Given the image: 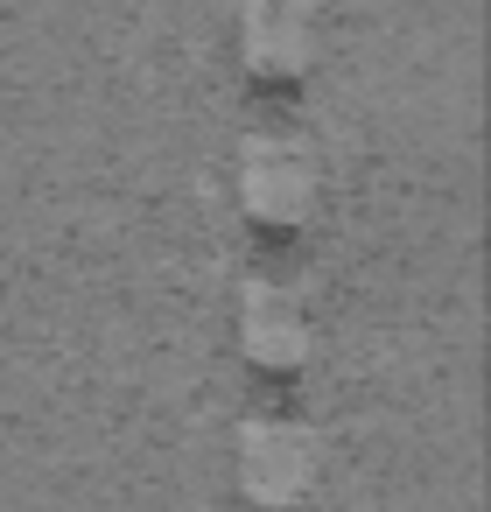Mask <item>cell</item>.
<instances>
[{
  "label": "cell",
  "mask_w": 491,
  "mask_h": 512,
  "mask_svg": "<svg viewBox=\"0 0 491 512\" xmlns=\"http://www.w3.org/2000/svg\"><path fill=\"white\" fill-rule=\"evenodd\" d=\"M239 204L260 225H302L316 204V155L295 134H253L239 148Z\"/></svg>",
  "instance_id": "6da1fadb"
},
{
  "label": "cell",
  "mask_w": 491,
  "mask_h": 512,
  "mask_svg": "<svg viewBox=\"0 0 491 512\" xmlns=\"http://www.w3.org/2000/svg\"><path fill=\"white\" fill-rule=\"evenodd\" d=\"M239 344H246L253 365H302V351H309L302 302L288 288H274V281H253L239 295Z\"/></svg>",
  "instance_id": "3957f363"
},
{
  "label": "cell",
  "mask_w": 491,
  "mask_h": 512,
  "mask_svg": "<svg viewBox=\"0 0 491 512\" xmlns=\"http://www.w3.org/2000/svg\"><path fill=\"white\" fill-rule=\"evenodd\" d=\"M316 484V435L302 421H246L239 428V491L253 505H302V491Z\"/></svg>",
  "instance_id": "7a4b0ae2"
},
{
  "label": "cell",
  "mask_w": 491,
  "mask_h": 512,
  "mask_svg": "<svg viewBox=\"0 0 491 512\" xmlns=\"http://www.w3.org/2000/svg\"><path fill=\"white\" fill-rule=\"evenodd\" d=\"M239 43H246V64H253V71L288 78V71H302L309 50H316V22H309L302 0H253Z\"/></svg>",
  "instance_id": "277c9868"
}]
</instances>
